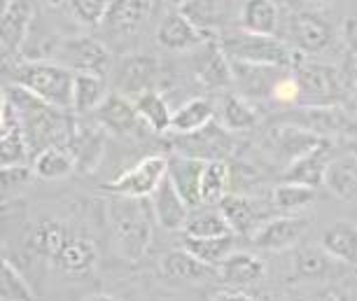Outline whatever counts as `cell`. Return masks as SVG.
Returning a JSON list of instances; mask_svg holds the SVG:
<instances>
[{
  "label": "cell",
  "instance_id": "6da1fadb",
  "mask_svg": "<svg viewBox=\"0 0 357 301\" xmlns=\"http://www.w3.org/2000/svg\"><path fill=\"white\" fill-rule=\"evenodd\" d=\"M3 98H8L15 105L24 133L29 138L31 152L40 155L47 147H68L73 129H75V122L68 117V112L52 108L17 84L5 86Z\"/></svg>",
  "mask_w": 357,
  "mask_h": 301
},
{
  "label": "cell",
  "instance_id": "7a4b0ae2",
  "mask_svg": "<svg viewBox=\"0 0 357 301\" xmlns=\"http://www.w3.org/2000/svg\"><path fill=\"white\" fill-rule=\"evenodd\" d=\"M105 213L119 255L126 262H140L152 240V206L147 208L145 199L112 196L107 201Z\"/></svg>",
  "mask_w": 357,
  "mask_h": 301
},
{
  "label": "cell",
  "instance_id": "3957f363",
  "mask_svg": "<svg viewBox=\"0 0 357 301\" xmlns=\"http://www.w3.org/2000/svg\"><path fill=\"white\" fill-rule=\"evenodd\" d=\"M73 82L75 72L56 61H22L12 68V84L31 91L47 105L73 112Z\"/></svg>",
  "mask_w": 357,
  "mask_h": 301
},
{
  "label": "cell",
  "instance_id": "277c9868",
  "mask_svg": "<svg viewBox=\"0 0 357 301\" xmlns=\"http://www.w3.org/2000/svg\"><path fill=\"white\" fill-rule=\"evenodd\" d=\"M220 47L225 49L229 61L250 63V65H271V68H287L296 65L294 49L285 40L275 36H257V33L236 31L220 38Z\"/></svg>",
  "mask_w": 357,
  "mask_h": 301
},
{
  "label": "cell",
  "instance_id": "5b68a950",
  "mask_svg": "<svg viewBox=\"0 0 357 301\" xmlns=\"http://www.w3.org/2000/svg\"><path fill=\"white\" fill-rule=\"evenodd\" d=\"M54 61L66 65L75 75H96V77H110L114 61L110 47L91 36H77L59 40L54 49Z\"/></svg>",
  "mask_w": 357,
  "mask_h": 301
},
{
  "label": "cell",
  "instance_id": "8992f818",
  "mask_svg": "<svg viewBox=\"0 0 357 301\" xmlns=\"http://www.w3.org/2000/svg\"><path fill=\"white\" fill-rule=\"evenodd\" d=\"M294 77L299 82V105L301 108H336L343 96L341 77L332 65L304 59L296 61Z\"/></svg>",
  "mask_w": 357,
  "mask_h": 301
},
{
  "label": "cell",
  "instance_id": "52a82bcc",
  "mask_svg": "<svg viewBox=\"0 0 357 301\" xmlns=\"http://www.w3.org/2000/svg\"><path fill=\"white\" fill-rule=\"evenodd\" d=\"M168 176V157L150 155L140 159L136 166L119 173L117 178L105 183V190L112 196H131V199H147L157 192V187Z\"/></svg>",
  "mask_w": 357,
  "mask_h": 301
},
{
  "label": "cell",
  "instance_id": "ba28073f",
  "mask_svg": "<svg viewBox=\"0 0 357 301\" xmlns=\"http://www.w3.org/2000/svg\"><path fill=\"white\" fill-rule=\"evenodd\" d=\"M161 75V65L154 56L131 54L122 56L112 68V86L117 93L126 98H138L145 91H157V82Z\"/></svg>",
  "mask_w": 357,
  "mask_h": 301
},
{
  "label": "cell",
  "instance_id": "9c48e42d",
  "mask_svg": "<svg viewBox=\"0 0 357 301\" xmlns=\"http://www.w3.org/2000/svg\"><path fill=\"white\" fill-rule=\"evenodd\" d=\"M152 12L154 0H107L100 29L112 40H131L143 33Z\"/></svg>",
  "mask_w": 357,
  "mask_h": 301
},
{
  "label": "cell",
  "instance_id": "30bf717a",
  "mask_svg": "<svg viewBox=\"0 0 357 301\" xmlns=\"http://www.w3.org/2000/svg\"><path fill=\"white\" fill-rule=\"evenodd\" d=\"M93 117H96V124L105 133H112V136H119V138L140 136V131L147 129L138 115L136 103L117 91H110V96H107L103 100V105L93 112Z\"/></svg>",
  "mask_w": 357,
  "mask_h": 301
},
{
  "label": "cell",
  "instance_id": "8fae6325",
  "mask_svg": "<svg viewBox=\"0 0 357 301\" xmlns=\"http://www.w3.org/2000/svg\"><path fill=\"white\" fill-rule=\"evenodd\" d=\"M234 136L231 131H227L222 124H208L206 129H201L197 133H190V136H180L178 140V155H187V157H197L204 159V162H218V159H225L234 152Z\"/></svg>",
  "mask_w": 357,
  "mask_h": 301
},
{
  "label": "cell",
  "instance_id": "7c38bea8",
  "mask_svg": "<svg viewBox=\"0 0 357 301\" xmlns=\"http://www.w3.org/2000/svg\"><path fill=\"white\" fill-rule=\"evenodd\" d=\"M192 72L194 79L206 89H227L229 84H234L231 61H229L220 43H213V40L194 52Z\"/></svg>",
  "mask_w": 357,
  "mask_h": 301
},
{
  "label": "cell",
  "instance_id": "4fadbf2b",
  "mask_svg": "<svg viewBox=\"0 0 357 301\" xmlns=\"http://www.w3.org/2000/svg\"><path fill=\"white\" fill-rule=\"evenodd\" d=\"M306 229H308V217H301V215L271 217L252 233V243L257 245L259 250L282 252L299 243V240L304 238Z\"/></svg>",
  "mask_w": 357,
  "mask_h": 301
},
{
  "label": "cell",
  "instance_id": "5bb4252c",
  "mask_svg": "<svg viewBox=\"0 0 357 301\" xmlns=\"http://www.w3.org/2000/svg\"><path fill=\"white\" fill-rule=\"evenodd\" d=\"M31 155L29 138L24 133L15 105L3 98V117H0V166H26Z\"/></svg>",
  "mask_w": 357,
  "mask_h": 301
},
{
  "label": "cell",
  "instance_id": "9a60e30c",
  "mask_svg": "<svg viewBox=\"0 0 357 301\" xmlns=\"http://www.w3.org/2000/svg\"><path fill=\"white\" fill-rule=\"evenodd\" d=\"M211 40L208 33L197 29L180 10L166 15L157 29V43L168 52H197Z\"/></svg>",
  "mask_w": 357,
  "mask_h": 301
},
{
  "label": "cell",
  "instance_id": "2e32d148",
  "mask_svg": "<svg viewBox=\"0 0 357 301\" xmlns=\"http://www.w3.org/2000/svg\"><path fill=\"white\" fill-rule=\"evenodd\" d=\"M218 208L222 215H225V219L229 222V226H231V231L236 236H238V233L241 236H252L266 219H271L268 213L261 208L259 201L245 196V194L229 192L227 196L220 201Z\"/></svg>",
  "mask_w": 357,
  "mask_h": 301
},
{
  "label": "cell",
  "instance_id": "e0dca14e",
  "mask_svg": "<svg viewBox=\"0 0 357 301\" xmlns=\"http://www.w3.org/2000/svg\"><path fill=\"white\" fill-rule=\"evenodd\" d=\"M332 29L313 12H296L289 17V43L304 54H320L332 45Z\"/></svg>",
  "mask_w": 357,
  "mask_h": 301
},
{
  "label": "cell",
  "instance_id": "ac0fdd59",
  "mask_svg": "<svg viewBox=\"0 0 357 301\" xmlns=\"http://www.w3.org/2000/svg\"><path fill=\"white\" fill-rule=\"evenodd\" d=\"M150 206L154 213V219L164 226L166 231H180L185 229L187 219L192 215V206L180 196V192L175 190V185L168 180L157 187V192L150 196Z\"/></svg>",
  "mask_w": 357,
  "mask_h": 301
},
{
  "label": "cell",
  "instance_id": "d6986e66",
  "mask_svg": "<svg viewBox=\"0 0 357 301\" xmlns=\"http://www.w3.org/2000/svg\"><path fill=\"white\" fill-rule=\"evenodd\" d=\"M3 22V56L10 61V56L22 54L26 40H29L33 26V8L29 0H12L0 15Z\"/></svg>",
  "mask_w": 357,
  "mask_h": 301
},
{
  "label": "cell",
  "instance_id": "ffe728a7",
  "mask_svg": "<svg viewBox=\"0 0 357 301\" xmlns=\"http://www.w3.org/2000/svg\"><path fill=\"white\" fill-rule=\"evenodd\" d=\"M204 169H206L204 159L178 155V152H175L173 157H168V180L175 185L180 196H183L192 208L204 206V201H201V178H204Z\"/></svg>",
  "mask_w": 357,
  "mask_h": 301
},
{
  "label": "cell",
  "instance_id": "44dd1931",
  "mask_svg": "<svg viewBox=\"0 0 357 301\" xmlns=\"http://www.w3.org/2000/svg\"><path fill=\"white\" fill-rule=\"evenodd\" d=\"M66 150L75 159L77 171L93 173L105 155V131L100 126H84L75 122V129H73Z\"/></svg>",
  "mask_w": 357,
  "mask_h": 301
},
{
  "label": "cell",
  "instance_id": "7402d4cb",
  "mask_svg": "<svg viewBox=\"0 0 357 301\" xmlns=\"http://www.w3.org/2000/svg\"><path fill=\"white\" fill-rule=\"evenodd\" d=\"M332 143L315 147L308 155L294 159L292 164H287V169L282 171V183H296V185H306V187H325V176H327V166L332 162Z\"/></svg>",
  "mask_w": 357,
  "mask_h": 301
},
{
  "label": "cell",
  "instance_id": "603a6c76",
  "mask_svg": "<svg viewBox=\"0 0 357 301\" xmlns=\"http://www.w3.org/2000/svg\"><path fill=\"white\" fill-rule=\"evenodd\" d=\"M59 271L70 278H84L96 269L98 264V247L91 238L70 236L59 257L52 262Z\"/></svg>",
  "mask_w": 357,
  "mask_h": 301
},
{
  "label": "cell",
  "instance_id": "cb8c5ba5",
  "mask_svg": "<svg viewBox=\"0 0 357 301\" xmlns=\"http://www.w3.org/2000/svg\"><path fill=\"white\" fill-rule=\"evenodd\" d=\"M264 276H266L264 259H259L252 252H241V250L231 252L218 269V278L222 283L227 287H238V290L257 285Z\"/></svg>",
  "mask_w": 357,
  "mask_h": 301
},
{
  "label": "cell",
  "instance_id": "d4e9b609",
  "mask_svg": "<svg viewBox=\"0 0 357 301\" xmlns=\"http://www.w3.org/2000/svg\"><path fill=\"white\" fill-rule=\"evenodd\" d=\"M161 273L171 280H180V283H204V280L218 276V269L204 264L187 247H175L161 257Z\"/></svg>",
  "mask_w": 357,
  "mask_h": 301
},
{
  "label": "cell",
  "instance_id": "484cf974",
  "mask_svg": "<svg viewBox=\"0 0 357 301\" xmlns=\"http://www.w3.org/2000/svg\"><path fill=\"white\" fill-rule=\"evenodd\" d=\"M236 8H238V0H192V3L185 5L180 12H183L197 29L208 33V36H213L215 31L225 29V26L231 22Z\"/></svg>",
  "mask_w": 357,
  "mask_h": 301
},
{
  "label": "cell",
  "instance_id": "4316f807",
  "mask_svg": "<svg viewBox=\"0 0 357 301\" xmlns=\"http://www.w3.org/2000/svg\"><path fill=\"white\" fill-rule=\"evenodd\" d=\"M271 140H273L275 150L287 159V164H292L294 159L304 157L308 152H313L315 147L327 143V138H322L318 133L308 131L304 126H296V124H282L278 129H273Z\"/></svg>",
  "mask_w": 357,
  "mask_h": 301
},
{
  "label": "cell",
  "instance_id": "83f0119b",
  "mask_svg": "<svg viewBox=\"0 0 357 301\" xmlns=\"http://www.w3.org/2000/svg\"><path fill=\"white\" fill-rule=\"evenodd\" d=\"M234 82L241 84L243 96H271L278 79L289 72L287 68H271V65H250V63H234Z\"/></svg>",
  "mask_w": 357,
  "mask_h": 301
},
{
  "label": "cell",
  "instance_id": "f1b7e54d",
  "mask_svg": "<svg viewBox=\"0 0 357 301\" xmlns=\"http://www.w3.org/2000/svg\"><path fill=\"white\" fill-rule=\"evenodd\" d=\"M320 247L339 264L357 266V222L339 219L322 233Z\"/></svg>",
  "mask_w": 357,
  "mask_h": 301
},
{
  "label": "cell",
  "instance_id": "f546056e",
  "mask_svg": "<svg viewBox=\"0 0 357 301\" xmlns=\"http://www.w3.org/2000/svg\"><path fill=\"white\" fill-rule=\"evenodd\" d=\"M241 29L257 36H275L280 12L275 0H243L241 3Z\"/></svg>",
  "mask_w": 357,
  "mask_h": 301
},
{
  "label": "cell",
  "instance_id": "4dcf8cb0",
  "mask_svg": "<svg viewBox=\"0 0 357 301\" xmlns=\"http://www.w3.org/2000/svg\"><path fill=\"white\" fill-rule=\"evenodd\" d=\"M299 112L304 115V119L292 124L304 126V129L318 133L322 138H329L334 133H348L355 129L353 119L339 108H301Z\"/></svg>",
  "mask_w": 357,
  "mask_h": 301
},
{
  "label": "cell",
  "instance_id": "1f68e13d",
  "mask_svg": "<svg viewBox=\"0 0 357 301\" xmlns=\"http://www.w3.org/2000/svg\"><path fill=\"white\" fill-rule=\"evenodd\" d=\"M325 187L343 201H357V155L334 157L327 166Z\"/></svg>",
  "mask_w": 357,
  "mask_h": 301
},
{
  "label": "cell",
  "instance_id": "d6a6232c",
  "mask_svg": "<svg viewBox=\"0 0 357 301\" xmlns=\"http://www.w3.org/2000/svg\"><path fill=\"white\" fill-rule=\"evenodd\" d=\"M257 108L243 93H227L220 100V124L231 133H243L257 126Z\"/></svg>",
  "mask_w": 357,
  "mask_h": 301
},
{
  "label": "cell",
  "instance_id": "836d02e7",
  "mask_svg": "<svg viewBox=\"0 0 357 301\" xmlns=\"http://www.w3.org/2000/svg\"><path fill=\"white\" fill-rule=\"evenodd\" d=\"M107 96H110V91H107L105 77L75 75V82H73V112L75 115L96 112Z\"/></svg>",
  "mask_w": 357,
  "mask_h": 301
},
{
  "label": "cell",
  "instance_id": "e575fe53",
  "mask_svg": "<svg viewBox=\"0 0 357 301\" xmlns=\"http://www.w3.org/2000/svg\"><path fill=\"white\" fill-rule=\"evenodd\" d=\"M133 103H136V110H138L140 119H143V124L152 133L164 136V133L173 129V110L168 108L166 98L161 96L159 91L140 93L138 98H133Z\"/></svg>",
  "mask_w": 357,
  "mask_h": 301
},
{
  "label": "cell",
  "instance_id": "d590c367",
  "mask_svg": "<svg viewBox=\"0 0 357 301\" xmlns=\"http://www.w3.org/2000/svg\"><path fill=\"white\" fill-rule=\"evenodd\" d=\"M215 108L208 98H192L187 103L180 105L178 110H173V129L178 136H190L201 129H206L213 122Z\"/></svg>",
  "mask_w": 357,
  "mask_h": 301
},
{
  "label": "cell",
  "instance_id": "8d00e7d4",
  "mask_svg": "<svg viewBox=\"0 0 357 301\" xmlns=\"http://www.w3.org/2000/svg\"><path fill=\"white\" fill-rule=\"evenodd\" d=\"M68 238L70 233L66 229V224H61L59 219H43L31 233V245L40 257L54 262L59 257V252L63 250V245L68 243Z\"/></svg>",
  "mask_w": 357,
  "mask_h": 301
},
{
  "label": "cell",
  "instance_id": "74e56055",
  "mask_svg": "<svg viewBox=\"0 0 357 301\" xmlns=\"http://www.w3.org/2000/svg\"><path fill=\"white\" fill-rule=\"evenodd\" d=\"M231 226L225 219V215L220 213V208H194L185 224V236L187 238H220V236H229Z\"/></svg>",
  "mask_w": 357,
  "mask_h": 301
},
{
  "label": "cell",
  "instance_id": "f35d334b",
  "mask_svg": "<svg viewBox=\"0 0 357 301\" xmlns=\"http://www.w3.org/2000/svg\"><path fill=\"white\" fill-rule=\"evenodd\" d=\"M183 247L192 252L194 257H199L201 262L213 266V269H220V264L225 259L236 252V233H229V236H220V238H187L183 240Z\"/></svg>",
  "mask_w": 357,
  "mask_h": 301
},
{
  "label": "cell",
  "instance_id": "ab89813d",
  "mask_svg": "<svg viewBox=\"0 0 357 301\" xmlns=\"http://www.w3.org/2000/svg\"><path fill=\"white\" fill-rule=\"evenodd\" d=\"M231 185V169L225 159L206 162L204 178H201V201L204 206H220V201L229 194Z\"/></svg>",
  "mask_w": 357,
  "mask_h": 301
},
{
  "label": "cell",
  "instance_id": "60d3db41",
  "mask_svg": "<svg viewBox=\"0 0 357 301\" xmlns=\"http://www.w3.org/2000/svg\"><path fill=\"white\" fill-rule=\"evenodd\" d=\"M315 190L296 183H280L273 190V206L282 215H301L306 208L315 203Z\"/></svg>",
  "mask_w": 357,
  "mask_h": 301
},
{
  "label": "cell",
  "instance_id": "b9f144b4",
  "mask_svg": "<svg viewBox=\"0 0 357 301\" xmlns=\"http://www.w3.org/2000/svg\"><path fill=\"white\" fill-rule=\"evenodd\" d=\"M33 171L43 180H61L68 178L75 169V159L66 147H47L40 155H36Z\"/></svg>",
  "mask_w": 357,
  "mask_h": 301
},
{
  "label": "cell",
  "instance_id": "7bdbcfd3",
  "mask_svg": "<svg viewBox=\"0 0 357 301\" xmlns=\"http://www.w3.org/2000/svg\"><path fill=\"white\" fill-rule=\"evenodd\" d=\"M0 301H38L29 280L10 259H3L0 266Z\"/></svg>",
  "mask_w": 357,
  "mask_h": 301
},
{
  "label": "cell",
  "instance_id": "ee69618b",
  "mask_svg": "<svg viewBox=\"0 0 357 301\" xmlns=\"http://www.w3.org/2000/svg\"><path fill=\"white\" fill-rule=\"evenodd\" d=\"M336 259H332L322 247L318 250H301L299 257H296V271L306 278H322L332 271Z\"/></svg>",
  "mask_w": 357,
  "mask_h": 301
},
{
  "label": "cell",
  "instance_id": "f6af8a7d",
  "mask_svg": "<svg viewBox=\"0 0 357 301\" xmlns=\"http://www.w3.org/2000/svg\"><path fill=\"white\" fill-rule=\"evenodd\" d=\"M70 15L82 26H100L105 19L107 0H68Z\"/></svg>",
  "mask_w": 357,
  "mask_h": 301
},
{
  "label": "cell",
  "instance_id": "bcb514c9",
  "mask_svg": "<svg viewBox=\"0 0 357 301\" xmlns=\"http://www.w3.org/2000/svg\"><path fill=\"white\" fill-rule=\"evenodd\" d=\"M33 176H36V171L29 169V166H8V169H3V196L8 199L10 194L24 192Z\"/></svg>",
  "mask_w": 357,
  "mask_h": 301
},
{
  "label": "cell",
  "instance_id": "7dc6e473",
  "mask_svg": "<svg viewBox=\"0 0 357 301\" xmlns=\"http://www.w3.org/2000/svg\"><path fill=\"white\" fill-rule=\"evenodd\" d=\"M271 98L278 100V103H285V105H299L301 91H299V82H296V77H294V70L285 72V75L278 79Z\"/></svg>",
  "mask_w": 357,
  "mask_h": 301
},
{
  "label": "cell",
  "instance_id": "c3c4849f",
  "mask_svg": "<svg viewBox=\"0 0 357 301\" xmlns=\"http://www.w3.org/2000/svg\"><path fill=\"white\" fill-rule=\"evenodd\" d=\"M341 43L348 49V54H353L357 59V17L343 19V24H341Z\"/></svg>",
  "mask_w": 357,
  "mask_h": 301
},
{
  "label": "cell",
  "instance_id": "681fc988",
  "mask_svg": "<svg viewBox=\"0 0 357 301\" xmlns=\"http://www.w3.org/2000/svg\"><path fill=\"white\" fill-rule=\"evenodd\" d=\"M211 301H255V299L243 290H238V287H220L211 297Z\"/></svg>",
  "mask_w": 357,
  "mask_h": 301
},
{
  "label": "cell",
  "instance_id": "f907efd6",
  "mask_svg": "<svg viewBox=\"0 0 357 301\" xmlns=\"http://www.w3.org/2000/svg\"><path fill=\"white\" fill-rule=\"evenodd\" d=\"M86 301H119L117 297H112V294H93Z\"/></svg>",
  "mask_w": 357,
  "mask_h": 301
},
{
  "label": "cell",
  "instance_id": "816d5d0a",
  "mask_svg": "<svg viewBox=\"0 0 357 301\" xmlns=\"http://www.w3.org/2000/svg\"><path fill=\"white\" fill-rule=\"evenodd\" d=\"M168 5H171V8H178V10H183L185 5H190L192 0H166Z\"/></svg>",
  "mask_w": 357,
  "mask_h": 301
},
{
  "label": "cell",
  "instance_id": "f5cc1de1",
  "mask_svg": "<svg viewBox=\"0 0 357 301\" xmlns=\"http://www.w3.org/2000/svg\"><path fill=\"white\" fill-rule=\"evenodd\" d=\"M45 5H50V8H61V5H66L68 0H43Z\"/></svg>",
  "mask_w": 357,
  "mask_h": 301
},
{
  "label": "cell",
  "instance_id": "db71d44e",
  "mask_svg": "<svg viewBox=\"0 0 357 301\" xmlns=\"http://www.w3.org/2000/svg\"><path fill=\"white\" fill-rule=\"evenodd\" d=\"M299 301H334V299L327 297V299H299Z\"/></svg>",
  "mask_w": 357,
  "mask_h": 301
},
{
  "label": "cell",
  "instance_id": "11a10c76",
  "mask_svg": "<svg viewBox=\"0 0 357 301\" xmlns=\"http://www.w3.org/2000/svg\"><path fill=\"white\" fill-rule=\"evenodd\" d=\"M0 3H3V10H5V8H8V5L12 3V0H0Z\"/></svg>",
  "mask_w": 357,
  "mask_h": 301
}]
</instances>
